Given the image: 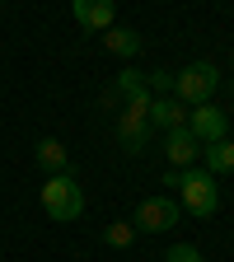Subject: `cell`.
Segmentation results:
<instances>
[{"mask_svg":"<svg viewBox=\"0 0 234 262\" xmlns=\"http://www.w3.org/2000/svg\"><path fill=\"white\" fill-rule=\"evenodd\" d=\"M164 187H178V202L197 220H211L220 211V187H216V173H206V169H169Z\"/></svg>","mask_w":234,"mask_h":262,"instance_id":"cell-1","label":"cell"},{"mask_svg":"<svg viewBox=\"0 0 234 262\" xmlns=\"http://www.w3.org/2000/svg\"><path fill=\"white\" fill-rule=\"evenodd\" d=\"M38 196H42L47 220H56V225H71V220L84 211V192L75 187L71 173H47V183L38 187Z\"/></svg>","mask_w":234,"mask_h":262,"instance_id":"cell-2","label":"cell"},{"mask_svg":"<svg viewBox=\"0 0 234 262\" xmlns=\"http://www.w3.org/2000/svg\"><path fill=\"white\" fill-rule=\"evenodd\" d=\"M216 84H220L216 66H211V61H192V66H183V71L174 75V98H178V103H187V108L211 103Z\"/></svg>","mask_w":234,"mask_h":262,"instance_id":"cell-3","label":"cell"},{"mask_svg":"<svg viewBox=\"0 0 234 262\" xmlns=\"http://www.w3.org/2000/svg\"><path fill=\"white\" fill-rule=\"evenodd\" d=\"M150 103H126L117 113V145L126 155H145V141H150V117H145Z\"/></svg>","mask_w":234,"mask_h":262,"instance_id":"cell-4","label":"cell"},{"mask_svg":"<svg viewBox=\"0 0 234 262\" xmlns=\"http://www.w3.org/2000/svg\"><path fill=\"white\" fill-rule=\"evenodd\" d=\"M131 225L145 229V234H169V229L178 225V202L174 196H145V202L136 206V220Z\"/></svg>","mask_w":234,"mask_h":262,"instance_id":"cell-5","label":"cell"},{"mask_svg":"<svg viewBox=\"0 0 234 262\" xmlns=\"http://www.w3.org/2000/svg\"><path fill=\"white\" fill-rule=\"evenodd\" d=\"M183 126H187L202 145H211V141H225V136H229V117H225L216 103H197V108L187 113V122H183Z\"/></svg>","mask_w":234,"mask_h":262,"instance_id":"cell-6","label":"cell"},{"mask_svg":"<svg viewBox=\"0 0 234 262\" xmlns=\"http://www.w3.org/2000/svg\"><path fill=\"white\" fill-rule=\"evenodd\" d=\"M71 14H75V24H80V28L103 33V28H113L117 5H113V0H71Z\"/></svg>","mask_w":234,"mask_h":262,"instance_id":"cell-7","label":"cell"},{"mask_svg":"<svg viewBox=\"0 0 234 262\" xmlns=\"http://www.w3.org/2000/svg\"><path fill=\"white\" fill-rule=\"evenodd\" d=\"M164 155H169L174 169H187V164L202 155V141H197L187 126H174V131H169V141H164Z\"/></svg>","mask_w":234,"mask_h":262,"instance_id":"cell-8","label":"cell"},{"mask_svg":"<svg viewBox=\"0 0 234 262\" xmlns=\"http://www.w3.org/2000/svg\"><path fill=\"white\" fill-rule=\"evenodd\" d=\"M145 117H150V126H159V131H174V126H183V122H187V113H183V103H178L174 94H159V98H150Z\"/></svg>","mask_w":234,"mask_h":262,"instance_id":"cell-9","label":"cell"},{"mask_svg":"<svg viewBox=\"0 0 234 262\" xmlns=\"http://www.w3.org/2000/svg\"><path fill=\"white\" fill-rule=\"evenodd\" d=\"M141 33L136 28H122V24H113V28H103V52H113V56H122V61H131L141 52Z\"/></svg>","mask_w":234,"mask_h":262,"instance_id":"cell-10","label":"cell"},{"mask_svg":"<svg viewBox=\"0 0 234 262\" xmlns=\"http://www.w3.org/2000/svg\"><path fill=\"white\" fill-rule=\"evenodd\" d=\"M38 164H42L47 173H71V155H66V145L56 136H42L38 141Z\"/></svg>","mask_w":234,"mask_h":262,"instance_id":"cell-11","label":"cell"},{"mask_svg":"<svg viewBox=\"0 0 234 262\" xmlns=\"http://www.w3.org/2000/svg\"><path fill=\"white\" fill-rule=\"evenodd\" d=\"M117 98H126V103H150V89H145V75L141 71H131V66H126V71H117Z\"/></svg>","mask_w":234,"mask_h":262,"instance_id":"cell-12","label":"cell"},{"mask_svg":"<svg viewBox=\"0 0 234 262\" xmlns=\"http://www.w3.org/2000/svg\"><path fill=\"white\" fill-rule=\"evenodd\" d=\"M202 155H206V173H234V141L229 136L202 145Z\"/></svg>","mask_w":234,"mask_h":262,"instance_id":"cell-13","label":"cell"},{"mask_svg":"<svg viewBox=\"0 0 234 262\" xmlns=\"http://www.w3.org/2000/svg\"><path fill=\"white\" fill-rule=\"evenodd\" d=\"M131 239H136V225L131 220H108L103 225V244L108 248H131Z\"/></svg>","mask_w":234,"mask_h":262,"instance_id":"cell-14","label":"cell"},{"mask_svg":"<svg viewBox=\"0 0 234 262\" xmlns=\"http://www.w3.org/2000/svg\"><path fill=\"white\" fill-rule=\"evenodd\" d=\"M145 89L150 94H174V71H145Z\"/></svg>","mask_w":234,"mask_h":262,"instance_id":"cell-15","label":"cell"},{"mask_svg":"<svg viewBox=\"0 0 234 262\" xmlns=\"http://www.w3.org/2000/svg\"><path fill=\"white\" fill-rule=\"evenodd\" d=\"M164 262H206L202 248H192V244H174L169 253H164Z\"/></svg>","mask_w":234,"mask_h":262,"instance_id":"cell-16","label":"cell"},{"mask_svg":"<svg viewBox=\"0 0 234 262\" xmlns=\"http://www.w3.org/2000/svg\"><path fill=\"white\" fill-rule=\"evenodd\" d=\"M229 71H234V52H229Z\"/></svg>","mask_w":234,"mask_h":262,"instance_id":"cell-17","label":"cell"}]
</instances>
